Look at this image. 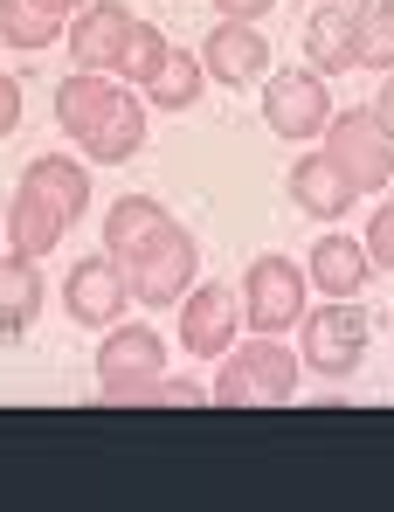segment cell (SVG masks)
I'll return each mask as SVG.
<instances>
[{
	"label": "cell",
	"mask_w": 394,
	"mask_h": 512,
	"mask_svg": "<svg viewBox=\"0 0 394 512\" xmlns=\"http://www.w3.org/2000/svg\"><path fill=\"white\" fill-rule=\"evenodd\" d=\"M83 208H90V173H83V160H63V153L28 160L14 201H7V250L42 263V256L70 236V222H77Z\"/></svg>",
	"instance_id": "cell-1"
},
{
	"label": "cell",
	"mask_w": 394,
	"mask_h": 512,
	"mask_svg": "<svg viewBox=\"0 0 394 512\" xmlns=\"http://www.w3.org/2000/svg\"><path fill=\"white\" fill-rule=\"evenodd\" d=\"M298 346H284V333H249L222 353V374H215V402L222 409H284L298 395Z\"/></svg>",
	"instance_id": "cell-2"
},
{
	"label": "cell",
	"mask_w": 394,
	"mask_h": 512,
	"mask_svg": "<svg viewBox=\"0 0 394 512\" xmlns=\"http://www.w3.org/2000/svg\"><path fill=\"white\" fill-rule=\"evenodd\" d=\"M367 333H374V319H367V305H353V298H325V305H305V319H298V360L325 374V381H346L353 367H360V353H367Z\"/></svg>",
	"instance_id": "cell-3"
},
{
	"label": "cell",
	"mask_w": 394,
	"mask_h": 512,
	"mask_svg": "<svg viewBox=\"0 0 394 512\" xmlns=\"http://www.w3.org/2000/svg\"><path fill=\"white\" fill-rule=\"evenodd\" d=\"M318 139H325V160L346 173L360 194H374V187H388V180H394V132L374 118V104L332 111Z\"/></svg>",
	"instance_id": "cell-4"
},
{
	"label": "cell",
	"mask_w": 394,
	"mask_h": 512,
	"mask_svg": "<svg viewBox=\"0 0 394 512\" xmlns=\"http://www.w3.org/2000/svg\"><path fill=\"white\" fill-rule=\"evenodd\" d=\"M242 326L249 333H291L298 319H305V298H312V277H305V263L298 256H256L249 270H242Z\"/></svg>",
	"instance_id": "cell-5"
},
{
	"label": "cell",
	"mask_w": 394,
	"mask_h": 512,
	"mask_svg": "<svg viewBox=\"0 0 394 512\" xmlns=\"http://www.w3.org/2000/svg\"><path fill=\"white\" fill-rule=\"evenodd\" d=\"M125 263V284H132V305H180V291L194 284V263H201V243L180 229V222H166L153 229L139 250L118 256Z\"/></svg>",
	"instance_id": "cell-6"
},
{
	"label": "cell",
	"mask_w": 394,
	"mask_h": 512,
	"mask_svg": "<svg viewBox=\"0 0 394 512\" xmlns=\"http://www.w3.org/2000/svg\"><path fill=\"white\" fill-rule=\"evenodd\" d=\"M166 374V340H159L153 326H132V319H118V326H104V346H97V388H104V402H139L146 395V381Z\"/></svg>",
	"instance_id": "cell-7"
},
{
	"label": "cell",
	"mask_w": 394,
	"mask_h": 512,
	"mask_svg": "<svg viewBox=\"0 0 394 512\" xmlns=\"http://www.w3.org/2000/svg\"><path fill=\"white\" fill-rule=\"evenodd\" d=\"M242 340V291L236 284H187L180 291V346L194 360H222Z\"/></svg>",
	"instance_id": "cell-8"
},
{
	"label": "cell",
	"mask_w": 394,
	"mask_h": 512,
	"mask_svg": "<svg viewBox=\"0 0 394 512\" xmlns=\"http://www.w3.org/2000/svg\"><path fill=\"white\" fill-rule=\"evenodd\" d=\"M132 28H139V7H125V0H83L77 14L63 21V42H70L77 70L118 77V63H125V49H132Z\"/></svg>",
	"instance_id": "cell-9"
},
{
	"label": "cell",
	"mask_w": 394,
	"mask_h": 512,
	"mask_svg": "<svg viewBox=\"0 0 394 512\" xmlns=\"http://www.w3.org/2000/svg\"><path fill=\"white\" fill-rule=\"evenodd\" d=\"M125 305H132V284H125V263H118L111 250L70 263V277H63V312H70L77 326L104 333V326L125 319Z\"/></svg>",
	"instance_id": "cell-10"
},
{
	"label": "cell",
	"mask_w": 394,
	"mask_h": 512,
	"mask_svg": "<svg viewBox=\"0 0 394 512\" xmlns=\"http://www.w3.org/2000/svg\"><path fill=\"white\" fill-rule=\"evenodd\" d=\"M332 118V90L318 70H277L263 77V125L277 139H318Z\"/></svg>",
	"instance_id": "cell-11"
},
{
	"label": "cell",
	"mask_w": 394,
	"mask_h": 512,
	"mask_svg": "<svg viewBox=\"0 0 394 512\" xmlns=\"http://www.w3.org/2000/svg\"><path fill=\"white\" fill-rule=\"evenodd\" d=\"M201 70L208 84L222 90H242V84H263L270 77V42L256 21H215V35L201 42Z\"/></svg>",
	"instance_id": "cell-12"
},
{
	"label": "cell",
	"mask_w": 394,
	"mask_h": 512,
	"mask_svg": "<svg viewBox=\"0 0 394 512\" xmlns=\"http://www.w3.org/2000/svg\"><path fill=\"white\" fill-rule=\"evenodd\" d=\"M77 146H83V160H97V167H125V160H139V146H146V97L118 84V97L104 104V118L83 132Z\"/></svg>",
	"instance_id": "cell-13"
},
{
	"label": "cell",
	"mask_w": 394,
	"mask_h": 512,
	"mask_svg": "<svg viewBox=\"0 0 394 512\" xmlns=\"http://www.w3.org/2000/svg\"><path fill=\"white\" fill-rule=\"evenodd\" d=\"M305 277H312L318 298H360L367 277H374V256H367V243L339 236V222H332V229L312 243V256H305Z\"/></svg>",
	"instance_id": "cell-14"
},
{
	"label": "cell",
	"mask_w": 394,
	"mask_h": 512,
	"mask_svg": "<svg viewBox=\"0 0 394 512\" xmlns=\"http://www.w3.org/2000/svg\"><path fill=\"white\" fill-rule=\"evenodd\" d=\"M353 21H360L353 0H318L312 21H305V70H318V77L353 70Z\"/></svg>",
	"instance_id": "cell-15"
},
{
	"label": "cell",
	"mask_w": 394,
	"mask_h": 512,
	"mask_svg": "<svg viewBox=\"0 0 394 512\" xmlns=\"http://www.w3.org/2000/svg\"><path fill=\"white\" fill-rule=\"evenodd\" d=\"M291 201H298V208H305L312 222H325V229H332V222H346V215H353L360 187H353L346 173L332 167L325 153H305V160L291 167Z\"/></svg>",
	"instance_id": "cell-16"
},
{
	"label": "cell",
	"mask_w": 394,
	"mask_h": 512,
	"mask_svg": "<svg viewBox=\"0 0 394 512\" xmlns=\"http://www.w3.org/2000/svg\"><path fill=\"white\" fill-rule=\"evenodd\" d=\"M201 90H208L201 49H173V42H166V56H159L153 77L139 84V97H146V111H194V104H201Z\"/></svg>",
	"instance_id": "cell-17"
},
{
	"label": "cell",
	"mask_w": 394,
	"mask_h": 512,
	"mask_svg": "<svg viewBox=\"0 0 394 512\" xmlns=\"http://www.w3.org/2000/svg\"><path fill=\"white\" fill-rule=\"evenodd\" d=\"M42 312V263L21 250H0V340H21Z\"/></svg>",
	"instance_id": "cell-18"
},
{
	"label": "cell",
	"mask_w": 394,
	"mask_h": 512,
	"mask_svg": "<svg viewBox=\"0 0 394 512\" xmlns=\"http://www.w3.org/2000/svg\"><path fill=\"white\" fill-rule=\"evenodd\" d=\"M111 97H118V77H104V70H77V77H63V84H56V125H63L70 139H83V132L104 118Z\"/></svg>",
	"instance_id": "cell-19"
},
{
	"label": "cell",
	"mask_w": 394,
	"mask_h": 512,
	"mask_svg": "<svg viewBox=\"0 0 394 512\" xmlns=\"http://www.w3.org/2000/svg\"><path fill=\"white\" fill-rule=\"evenodd\" d=\"M173 215L159 208L153 194H125V201H111V215H104V250L111 256H125V250H139L153 229H166Z\"/></svg>",
	"instance_id": "cell-20"
},
{
	"label": "cell",
	"mask_w": 394,
	"mask_h": 512,
	"mask_svg": "<svg viewBox=\"0 0 394 512\" xmlns=\"http://www.w3.org/2000/svg\"><path fill=\"white\" fill-rule=\"evenodd\" d=\"M353 70H394V0H360L353 21Z\"/></svg>",
	"instance_id": "cell-21"
},
{
	"label": "cell",
	"mask_w": 394,
	"mask_h": 512,
	"mask_svg": "<svg viewBox=\"0 0 394 512\" xmlns=\"http://www.w3.org/2000/svg\"><path fill=\"white\" fill-rule=\"evenodd\" d=\"M56 28H63V14H49L42 0H0V42H14V49H49L56 42Z\"/></svg>",
	"instance_id": "cell-22"
},
{
	"label": "cell",
	"mask_w": 394,
	"mask_h": 512,
	"mask_svg": "<svg viewBox=\"0 0 394 512\" xmlns=\"http://www.w3.org/2000/svg\"><path fill=\"white\" fill-rule=\"evenodd\" d=\"M159 56H166V35H159L153 21L139 14V28H132V49H125V63H118V77H125V84H146V77L159 70Z\"/></svg>",
	"instance_id": "cell-23"
},
{
	"label": "cell",
	"mask_w": 394,
	"mask_h": 512,
	"mask_svg": "<svg viewBox=\"0 0 394 512\" xmlns=\"http://www.w3.org/2000/svg\"><path fill=\"white\" fill-rule=\"evenodd\" d=\"M201 402H208L201 381H187V374H159V381H146V395H139L132 409H201Z\"/></svg>",
	"instance_id": "cell-24"
},
{
	"label": "cell",
	"mask_w": 394,
	"mask_h": 512,
	"mask_svg": "<svg viewBox=\"0 0 394 512\" xmlns=\"http://www.w3.org/2000/svg\"><path fill=\"white\" fill-rule=\"evenodd\" d=\"M360 243H367V256H374V270H394V194L374 208V222H367Z\"/></svg>",
	"instance_id": "cell-25"
},
{
	"label": "cell",
	"mask_w": 394,
	"mask_h": 512,
	"mask_svg": "<svg viewBox=\"0 0 394 512\" xmlns=\"http://www.w3.org/2000/svg\"><path fill=\"white\" fill-rule=\"evenodd\" d=\"M14 125H21V77H7V70H0V139H7Z\"/></svg>",
	"instance_id": "cell-26"
},
{
	"label": "cell",
	"mask_w": 394,
	"mask_h": 512,
	"mask_svg": "<svg viewBox=\"0 0 394 512\" xmlns=\"http://www.w3.org/2000/svg\"><path fill=\"white\" fill-rule=\"evenodd\" d=\"M270 7H277V0H215V14H222V21H263Z\"/></svg>",
	"instance_id": "cell-27"
},
{
	"label": "cell",
	"mask_w": 394,
	"mask_h": 512,
	"mask_svg": "<svg viewBox=\"0 0 394 512\" xmlns=\"http://www.w3.org/2000/svg\"><path fill=\"white\" fill-rule=\"evenodd\" d=\"M374 118L394 132V70H381V97H374Z\"/></svg>",
	"instance_id": "cell-28"
},
{
	"label": "cell",
	"mask_w": 394,
	"mask_h": 512,
	"mask_svg": "<svg viewBox=\"0 0 394 512\" xmlns=\"http://www.w3.org/2000/svg\"><path fill=\"white\" fill-rule=\"evenodd\" d=\"M42 7H49V14H63V21H70V14H77L83 0H42Z\"/></svg>",
	"instance_id": "cell-29"
},
{
	"label": "cell",
	"mask_w": 394,
	"mask_h": 512,
	"mask_svg": "<svg viewBox=\"0 0 394 512\" xmlns=\"http://www.w3.org/2000/svg\"><path fill=\"white\" fill-rule=\"evenodd\" d=\"M388 340H394V312H388Z\"/></svg>",
	"instance_id": "cell-30"
},
{
	"label": "cell",
	"mask_w": 394,
	"mask_h": 512,
	"mask_svg": "<svg viewBox=\"0 0 394 512\" xmlns=\"http://www.w3.org/2000/svg\"><path fill=\"white\" fill-rule=\"evenodd\" d=\"M353 7H360V0H353Z\"/></svg>",
	"instance_id": "cell-31"
},
{
	"label": "cell",
	"mask_w": 394,
	"mask_h": 512,
	"mask_svg": "<svg viewBox=\"0 0 394 512\" xmlns=\"http://www.w3.org/2000/svg\"><path fill=\"white\" fill-rule=\"evenodd\" d=\"M388 187H394V180H388Z\"/></svg>",
	"instance_id": "cell-32"
}]
</instances>
